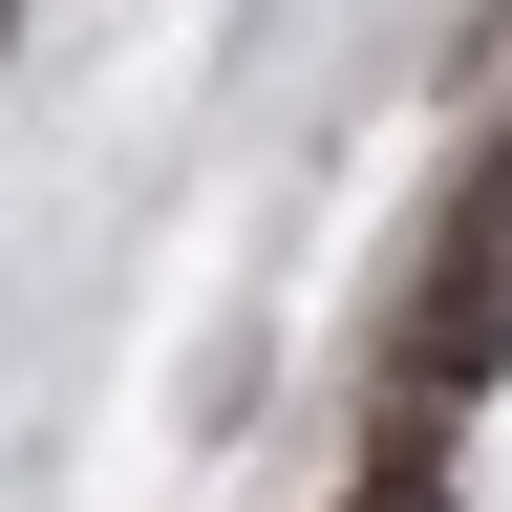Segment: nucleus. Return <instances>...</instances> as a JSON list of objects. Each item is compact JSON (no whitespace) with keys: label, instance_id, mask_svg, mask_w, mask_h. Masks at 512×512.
Listing matches in <instances>:
<instances>
[{"label":"nucleus","instance_id":"1","mask_svg":"<svg viewBox=\"0 0 512 512\" xmlns=\"http://www.w3.org/2000/svg\"><path fill=\"white\" fill-rule=\"evenodd\" d=\"M0 43H22V0H0Z\"/></svg>","mask_w":512,"mask_h":512}]
</instances>
